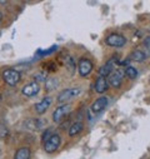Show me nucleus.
Segmentation results:
<instances>
[{"label": "nucleus", "mask_w": 150, "mask_h": 159, "mask_svg": "<svg viewBox=\"0 0 150 159\" xmlns=\"http://www.w3.org/2000/svg\"><path fill=\"white\" fill-rule=\"evenodd\" d=\"M80 93H82V89L78 88V87H77V88H68V89H65V90H63V92L59 93V95H58V102H59V103L69 102V100H71V99H74V98H77Z\"/></svg>", "instance_id": "obj_2"}, {"label": "nucleus", "mask_w": 150, "mask_h": 159, "mask_svg": "<svg viewBox=\"0 0 150 159\" xmlns=\"http://www.w3.org/2000/svg\"><path fill=\"white\" fill-rule=\"evenodd\" d=\"M144 44H145V47H146V48H149V49H150V36H148V38L145 39V40H144Z\"/></svg>", "instance_id": "obj_22"}, {"label": "nucleus", "mask_w": 150, "mask_h": 159, "mask_svg": "<svg viewBox=\"0 0 150 159\" xmlns=\"http://www.w3.org/2000/svg\"><path fill=\"white\" fill-rule=\"evenodd\" d=\"M3 79L7 84H9L10 87H14L20 82L21 76H20V73L15 69H5L3 71Z\"/></svg>", "instance_id": "obj_1"}, {"label": "nucleus", "mask_w": 150, "mask_h": 159, "mask_svg": "<svg viewBox=\"0 0 150 159\" xmlns=\"http://www.w3.org/2000/svg\"><path fill=\"white\" fill-rule=\"evenodd\" d=\"M84 128V124L82 122H75L71 124V127L69 128V135L70 137H74V135H78Z\"/></svg>", "instance_id": "obj_16"}, {"label": "nucleus", "mask_w": 150, "mask_h": 159, "mask_svg": "<svg viewBox=\"0 0 150 159\" xmlns=\"http://www.w3.org/2000/svg\"><path fill=\"white\" fill-rule=\"evenodd\" d=\"M50 104H51V98H50V97H45V98H43L39 103H36V104L34 105L35 111H36L38 114H44V113L48 110V108L50 107Z\"/></svg>", "instance_id": "obj_10"}, {"label": "nucleus", "mask_w": 150, "mask_h": 159, "mask_svg": "<svg viewBox=\"0 0 150 159\" xmlns=\"http://www.w3.org/2000/svg\"><path fill=\"white\" fill-rule=\"evenodd\" d=\"M106 105H108V97H100V98H98L91 104V111L95 113V114H98L101 110H104L106 108Z\"/></svg>", "instance_id": "obj_12"}, {"label": "nucleus", "mask_w": 150, "mask_h": 159, "mask_svg": "<svg viewBox=\"0 0 150 159\" xmlns=\"http://www.w3.org/2000/svg\"><path fill=\"white\" fill-rule=\"evenodd\" d=\"M146 59V54L139 49L134 50L130 55H129V60H134V61H138V63H143L144 60Z\"/></svg>", "instance_id": "obj_15"}, {"label": "nucleus", "mask_w": 150, "mask_h": 159, "mask_svg": "<svg viewBox=\"0 0 150 159\" xmlns=\"http://www.w3.org/2000/svg\"><path fill=\"white\" fill-rule=\"evenodd\" d=\"M24 125L29 130H39V129L43 128L44 122L40 120V119H36V118H29V119H26V120H25Z\"/></svg>", "instance_id": "obj_11"}, {"label": "nucleus", "mask_w": 150, "mask_h": 159, "mask_svg": "<svg viewBox=\"0 0 150 159\" xmlns=\"http://www.w3.org/2000/svg\"><path fill=\"white\" fill-rule=\"evenodd\" d=\"M78 70H79V74L82 76H86L93 70V63L88 58H82L79 60V64H78Z\"/></svg>", "instance_id": "obj_8"}, {"label": "nucleus", "mask_w": 150, "mask_h": 159, "mask_svg": "<svg viewBox=\"0 0 150 159\" xmlns=\"http://www.w3.org/2000/svg\"><path fill=\"white\" fill-rule=\"evenodd\" d=\"M58 84H59V82H58L56 78H48L46 82H45V89L50 92V90H53L54 88H56Z\"/></svg>", "instance_id": "obj_18"}, {"label": "nucleus", "mask_w": 150, "mask_h": 159, "mask_svg": "<svg viewBox=\"0 0 150 159\" xmlns=\"http://www.w3.org/2000/svg\"><path fill=\"white\" fill-rule=\"evenodd\" d=\"M109 89V83H108V79L104 78V76H99L95 82V85H94V90L99 94H103L105 93L106 90Z\"/></svg>", "instance_id": "obj_13"}, {"label": "nucleus", "mask_w": 150, "mask_h": 159, "mask_svg": "<svg viewBox=\"0 0 150 159\" xmlns=\"http://www.w3.org/2000/svg\"><path fill=\"white\" fill-rule=\"evenodd\" d=\"M69 111H70V105L69 104H63V105L58 107L53 113V120L55 123L61 122V119H64L69 114Z\"/></svg>", "instance_id": "obj_7"}, {"label": "nucleus", "mask_w": 150, "mask_h": 159, "mask_svg": "<svg viewBox=\"0 0 150 159\" xmlns=\"http://www.w3.org/2000/svg\"><path fill=\"white\" fill-rule=\"evenodd\" d=\"M125 74H126V76L128 78H130V79H135L136 76H138V70L134 68V66H126V69H125Z\"/></svg>", "instance_id": "obj_19"}, {"label": "nucleus", "mask_w": 150, "mask_h": 159, "mask_svg": "<svg viewBox=\"0 0 150 159\" xmlns=\"http://www.w3.org/2000/svg\"><path fill=\"white\" fill-rule=\"evenodd\" d=\"M31 158V152L28 147H21L16 150L14 159H30Z\"/></svg>", "instance_id": "obj_14"}, {"label": "nucleus", "mask_w": 150, "mask_h": 159, "mask_svg": "<svg viewBox=\"0 0 150 159\" xmlns=\"http://www.w3.org/2000/svg\"><path fill=\"white\" fill-rule=\"evenodd\" d=\"M60 143H61V138L59 134H53L46 142H44V150L46 153H54L59 147H60Z\"/></svg>", "instance_id": "obj_4"}, {"label": "nucleus", "mask_w": 150, "mask_h": 159, "mask_svg": "<svg viewBox=\"0 0 150 159\" xmlns=\"http://www.w3.org/2000/svg\"><path fill=\"white\" fill-rule=\"evenodd\" d=\"M53 134H54V133H53V129H50V128H49V129H46V130L44 132V134H43V140H44V142H46V140H48Z\"/></svg>", "instance_id": "obj_21"}, {"label": "nucleus", "mask_w": 150, "mask_h": 159, "mask_svg": "<svg viewBox=\"0 0 150 159\" xmlns=\"http://www.w3.org/2000/svg\"><path fill=\"white\" fill-rule=\"evenodd\" d=\"M105 43L109 45V47H114V48H120V47H124L125 43H126V38L120 35V34H110L106 36L105 39Z\"/></svg>", "instance_id": "obj_3"}, {"label": "nucleus", "mask_w": 150, "mask_h": 159, "mask_svg": "<svg viewBox=\"0 0 150 159\" xmlns=\"http://www.w3.org/2000/svg\"><path fill=\"white\" fill-rule=\"evenodd\" d=\"M34 78H35L36 83H38V82H44V83L46 82V75L43 74V73H38V74H35Z\"/></svg>", "instance_id": "obj_20"}, {"label": "nucleus", "mask_w": 150, "mask_h": 159, "mask_svg": "<svg viewBox=\"0 0 150 159\" xmlns=\"http://www.w3.org/2000/svg\"><path fill=\"white\" fill-rule=\"evenodd\" d=\"M39 92H40V87H39V83H36V82H31V83L24 85L23 89H21V93L25 97H29V98L35 97Z\"/></svg>", "instance_id": "obj_9"}, {"label": "nucleus", "mask_w": 150, "mask_h": 159, "mask_svg": "<svg viewBox=\"0 0 150 159\" xmlns=\"http://www.w3.org/2000/svg\"><path fill=\"white\" fill-rule=\"evenodd\" d=\"M2 20H3V14L0 13V23H2Z\"/></svg>", "instance_id": "obj_23"}, {"label": "nucleus", "mask_w": 150, "mask_h": 159, "mask_svg": "<svg viewBox=\"0 0 150 159\" xmlns=\"http://www.w3.org/2000/svg\"><path fill=\"white\" fill-rule=\"evenodd\" d=\"M123 76H124V73L121 70H114L108 78V83L109 85H111L113 88H120L121 83H123Z\"/></svg>", "instance_id": "obj_5"}, {"label": "nucleus", "mask_w": 150, "mask_h": 159, "mask_svg": "<svg viewBox=\"0 0 150 159\" xmlns=\"http://www.w3.org/2000/svg\"><path fill=\"white\" fill-rule=\"evenodd\" d=\"M117 61H118V58H117V57H113L111 59H109V60L100 68V70H99L100 76H104V78H105V76H109L113 71H114Z\"/></svg>", "instance_id": "obj_6"}, {"label": "nucleus", "mask_w": 150, "mask_h": 159, "mask_svg": "<svg viewBox=\"0 0 150 159\" xmlns=\"http://www.w3.org/2000/svg\"><path fill=\"white\" fill-rule=\"evenodd\" d=\"M65 68L68 69L70 75L75 74V69H77V64H75V60L71 57H66L65 58Z\"/></svg>", "instance_id": "obj_17"}]
</instances>
